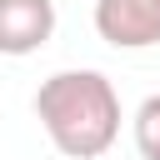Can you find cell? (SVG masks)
I'll list each match as a JSON object with an SVG mask.
<instances>
[{
    "instance_id": "cell-1",
    "label": "cell",
    "mask_w": 160,
    "mask_h": 160,
    "mask_svg": "<svg viewBox=\"0 0 160 160\" xmlns=\"http://www.w3.org/2000/svg\"><path fill=\"white\" fill-rule=\"evenodd\" d=\"M35 120L65 160H100L120 135V95L100 70H55L35 90Z\"/></svg>"
},
{
    "instance_id": "cell-2",
    "label": "cell",
    "mask_w": 160,
    "mask_h": 160,
    "mask_svg": "<svg viewBox=\"0 0 160 160\" xmlns=\"http://www.w3.org/2000/svg\"><path fill=\"white\" fill-rule=\"evenodd\" d=\"M95 35L115 50L160 45V0H95Z\"/></svg>"
},
{
    "instance_id": "cell-3",
    "label": "cell",
    "mask_w": 160,
    "mask_h": 160,
    "mask_svg": "<svg viewBox=\"0 0 160 160\" xmlns=\"http://www.w3.org/2000/svg\"><path fill=\"white\" fill-rule=\"evenodd\" d=\"M55 35V0H0V55H35Z\"/></svg>"
},
{
    "instance_id": "cell-4",
    "label": "cell",
    "mask_w": 160,
    "mask_h": 160,
    "mask_svg": "<svg viewBox=\"0 0 160 160\" xmlns=\"http://www.w3.org/2000/svg\"><path fill=\"white\" fill-rule=\"evenodd\" d=\"M135 150L140 160H160V95H145L135 110Z\"/></svg>"
}]
</instances>
